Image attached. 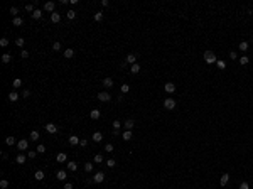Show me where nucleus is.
<instances>
[{
    "label": "nucleus",
    "instance_id": "obj_10",
    "mask_svg": "<svg viewBox=\"0 0 253 189\" xmlns=\"http://www.w3.org/2000/svg\"><path fill=\"white\" fill-rule=\"evenodd\" d=\"M66 177H68L66 171H57V172H56V179H57V181H66Z\"/></svg>",
    "mask_w": 253,
    "mask_h": 189
},
{
    "label": "nucleus",
    "instance_id": "obj_16",
    "mask_svg": "<svg viewBox=\"0 0 253 189\" xmlns=\"http://www.w3.org/2000/svg\"><path fill=\"white\" fill-rule=\"evenodd\" d=\"M12 24L15 25V27H20V25H24V19H22V17H14Z\"/></svg>",
    "mask_w": 253,
    "mask_h": 189
},
{
    "label": "nucleus",
    "instance_id": "obj_33",
    "mask_svg": "<svg viewBox=\"0 0 253 189\" xmlns=\"http://www.w3.org/2000/svg\"><path fill=\"white\" fill-rule=\"evenodd\" d=\"M73 56H74V51H73V49H64V57L71 59Z\"/></svg>",
    "mask_w": 253,
    "mask_h": 189
},
{
    "label": "nucleus",
    "instance_id": "obj_38",
    "mask_svg": "<svg viewBox=\"0 0 253 189\" xmlns=\"http://www.w3.org/2000/svg\"><path fill=\"white\" fill-rule=\"evenodd\" d=\"M95 20H96V22H101V20H103V12H96L95 14Z\"/></svg>",
    "mask_w": 253,
    "mask_h": 189
},
{
    "label": "nucleus",
    "instance_id": "obj_23",
    "mask_svg": "<svg viewBox=\"0 0 253 189\" xmlns=\"http://www.w3.org/2000/svg\"><path fill=\"white\" fill-rule=\"evenodd\" d=\"M130 71H132V74H137V73H140V64H138V63H135V64H132V68H130Z\"/></svg>",
    "mask_w": 253,
    "mask_h": 189
},
{
    "label": "nucleus",
    "instance_id": "obj_22",
    "mask_svg": "<svg viewBox=\"0 0 253 189\" xmlns=\"http://www.w3.org/2000/svg\"><path fill=\"white\" fill-rule=\"evenodd\" d=\"M5 144H7L8 147H12V145H17V140L12 137V135H10V137H7V138H5Z\"/></svg>",
    "mask_w": 253,
    "mask_h": 189
},
{
    "label": "nucleus",
    "instance_id": "obj_1",
    "mask_svg": "<svg viewBox=\"0 0 253 189\" xmlns=\"http://www.w3.org/2000/svg\"><path fill=\"white\" fill-rule=\"evenodd\" d=\"M204 61L208 63V64H214L218 61V57H216V54H214L213 51H206L204 52Z\"/></svg>",
    "mask_w": 253,
    "mask_h": 189
},
{
    "label": "nucleus",
    "instance_id": "obj_56",
    "mask_svg": "<svg viewBox=\"0 0 253 189\" xmlns=\"http://www.w3.org/2000/svg\"><path fill=\"white\" fill-rule=\"evenodd\" d=\"M108 4H110L108 0H101V7H108Z\"/></svg>",
    "mask_w": 253,
    "mask_h": 189
},
{
    "label": "nucleus",
    "instance_id": "obj_53",
    "mask_svg": "<svg viewBox=\"0 0 253 189\" xmlns=\"http://www.w3.org/2000/svg\"><path fill=\"white\" fill-rule=\"evenodd\" d=\"M240 189H250L248 182H241V184H240Z\"/></svg>",
    "mask_w": 253,
    "mask_h": 189
},
{
    "label": "nucleus",
    "instance_id": "obj_25",
    "mask_svg": "<svg viewBox=\"0 0 253 189\" xmlns=\"http://www.w3.org/2000/svg\"><path fill=\"white\" fill-rule=\"evenodd\" d=\"M19 96H20V95L17 91H12L10 95H8V100H10V101H17V100H19Z\"/></svg>",
    "mask_w": 253,
    "mask_h": 189
},
{
    "label": "nucleus",
    "instance_id": "obj_26",
    "mask_svg": "<svg viewBox=\"0 0 253 189\" xmlns=\"http://www.w3.org/2000/svg\"><path fill=\"white\" fill-rule=\"evenodd\" d=\"M41 17H42V10H39V8H36V10H34L32 12V19H41Z\"/></svg>",
    "mask_w": 253,
    "mask_h": 189
},
{
    "label": "nucleus",
    "instance_id": "obj_41",
    "mask_svg": "<svg viewBox=\"0 0 253 189\" xmlns=\"http://www.w3.org/2000/svg\"><path fill=\"white\" fill-rule=\"evenodd\" d=\"M216 66H218V68H219V69H225V68H226L225 61H221V59H218V61H216Z\"/></svg>",
    "mask_w": 253,
    "mask_h": 189
},
{
    "label": "nucleus",
    "instance_id": "obj_21",
    "mask_svg": "<svg viewBox=\"0 0 253 189\" xmlns=\"http://www.w3.org/2000/svg\"><path fill=\"white\" fill-rule=\"evenodd\" d=\"M127 63H128V64H135L137 63V54H128V56H127Z\"/></svg>",
    "mask_w": 253,
    "mask_h": 189
},
{
    "label": "nucleus",
    "instance_id": "obj_31",
    "mask_svg": "<svg viewBox=\"0 0 253 189\" xmlns=\"http://www.w3.org/2000/svg\"><path fill=\"white\" fill-rule=\"evenodd\" d=\"M248 63H250V57H248V56H241V57H240V64H241V66H246Z\"/></svg>",
    "mask_w": 253,
    "mask_h": 189
},
{
    "label": "nucleus",
    "instance_id": "obj_27",
    "mask_svg": "<svg viewBox=\"0 0 253 189\" xmlns=\"http://www.w3.org/2000/svg\"><path fill=\"white\" fill-rule=\"evenodd\" d=\"M240 51L241 52L248 51V42H246V41H241V42H240Z\"/></svg>",
    "mask_w": 253,
    "mask_h": 189
},
{
    "label": "nucleus",
    "instance_id": "obj_52",
    "mask_svg": "<svg viewBox=\"0 0 253 189\" xmlns=\"http://www.w3.org/2000/svg\"><path fill=\"white\" fill-rule=\"evenodd\" d=\"M229 57H231V59H238V52L231 51V52H229Z\"/></svg>",
    "mask_w": 253,
    "mask_h": 189
},
{
    "label": "nucleus",
    "instance_id": "obj_42",
    "mask_svg": "<svg viewBox=\"0 0 253 189\" xmlns=\"http://www.w3.org/2000/svg\"><path fill=\"white\" fill-rule=\"evenodd\" d=\"M37 152H39V154H44L46 152V145L39 144V145H37Z\"/></svg>",
    "mask_w": 253,
    "mask_h": 189
},
{
    "label": "nucleus",
    "instance_id": "obj_4",
    "mask_svg": "<svg viewBox=\"0 0 253 189\" xmlns=\"http://www.w3.org/2000/svg\"><path fill=\"white\" fill-rule=\"evenodd\" d=\"M44 10H46V12L54 14V12H56V4H54V2H46V4H44Z\"/></svg>",
    "mask_w": 253,
    "mask_h": 189
},
{
    "label": "nucleus",
    "instance_id": "obj_20",
    "mask_svg": "<svg viewBox=\"0 0 253 189\" xmlns=\"http://www.w3.org/2000/svg\"><path fill=\"white\" fill-rule=\"evenodd\" d=\"M56 161L57 162H66V161H68V155H66L64 152H61V154H57V155H56Z\"/></svg>",
    "mask_w": 253,
    "mask_h": 189
},
{
    "label": "nucleus",
    "instance_id": "obj_15",
    "mask_svg": "<svg viewBox=\"0 0 253 189\" xmlns=\"http://www.w3.org/2000/svg\"><path fill=\"white\" fill-rule=\"evenodd\" d=\"M27 159H29V157H25L24 154H19V155L15 157V162H17V164H25V161H27Z\"/></svg>",
    "mask_w": 253,
    "mask_h": 189
},
{
    "label": "nucleus",
    "instance_id": "obj_28",
    "mask_svg": "<svg viewBox=\"0 0 253 189\" xmlns=\"http://www.w3.org/2000/svg\"><path fill=\"white\" fill-rule=\"evenodd\" d=\"M93 162H96V164H103V155H101V154H96V155L93 157Z\"/></svg>",
    "mask_w": 253,
    "mask_h": 189
},
{
    "label": "nucleus",
    "instance_id": "obj_58",
    "mask_svg": "<svg viewBox=\"0 0 253 189\" xmlns=\"http://www.w3.org/2000/svg\"><path fill=\"white\" fill-rule=\"evenodd\" d=\"M251 39H253V36H251Z\"/></svg>",
    "mask_w": 253,
    "mask_h": 189
},
{
    "label": "nucleus",
    "instance_id": "obj_19",
    "mask_svg": "<svg viewBox=\"0 0 253 189\" xmlns=\"http://www.w3.org/2000/svg\"><path fill=\"white\" fill-rule=\"evenodd\" d=\"M44 176H46V174H44V171H36V174H34V177H36V181H42V179H44Z\"/></svg>",
    "mask_w": 253,
    "mask_h": 189
},
{
    "label": "nucleus",
    "instance_id": "obj_17",
    "mask_svg": "<svg viewBox=\"0 0 253 189\" xmlns=\"http://www.w3.org/2000/svg\"><path fill=\"white\" fill-rule=\"evenodd\" d=\"M10 61H12V54H10V52H5V54H2V63H5V64H7V63H10Z\"/></svg>",
    "mask_w": 253,
    "mask_h": 189
},
{
    "label": "nucleus",
    "instance_id": "obj_18",
    "mask_svg": "<svg viewBox=\"0 0 253 189\" xmlns=\"http://www.w3.org/2000/svg\"><path fill=\"white\" fill-rule=\"evenodd\" d=\"M101 83H103L105 88H112V86H113V79H112V78H105Z\"/></svg>",
    "mask_w": 253,
    "mask_h": 189
},
{
    "label": "nucleus",
    "instance_id": "obj_48",
    "mask_svg": "<svg viewBox=\"0 0 253 189\" xmlns=\"http://www.w3.org/2000/svg\"><path fill=\"white\" fill-rule=\"evenodd\" d=\"M10 14L17 17V14H19V8H17V7H10Z\"/></svg>",
    "mask_w": 253,
    "mask_h": 189
},
{
    "label": "nucleus",
    "instance_id": "obj_14",
    "mask_svg": "<svg viewBox=\"0 0 253 189\" xmlns=\"http://www.w3.org/2000/svg\"><path fill=\"white\" fill-rule=\"evenodd\" d=\"M164 89H165L167 93H174V91H176V85H174V83H165Z\"/></svg>",
    "mask_w": 253,
    "mask_h": 189
},
{
    "label": "nucleus",
    "instance_id": "obj_11",
    "mask_svg": "<svg viewBox=\"0 0 253 189\" xmlns=\"http://www.w3.org/2000/svg\"><path fill=\"white\" fill-rule=\"evenodd\" d=\"M46 130H47V132L52 135V133H56V132H57V125H54V123H47V125H46Z\"/></svg>",
    "mask_w": 253,
    "mask_h": 189
},
{
    "label": "nucleus",
    "instance_id": "obj_32",
    "mask_svg": "<svg viewBox=\"0 0 253 189\" xmlns=\"http://www.w3.org/2000/svg\"><path fill=\"white\" fill-rule=\"evenodd\" d=\"M12 86L14 88H20V86H22V79H20V78H15V79L12 81Z\"/></svg>",
    "mask_w": 253,
    "mask_h": 189
},
{
    "label": "nucleus",
    "instance_id": "obj_6",
    "mask_svg": "<svg viewBox=\"0 0 253 189\" xmlns=\"http://www.w3.org/2000/svg\"><path fill=\"white\" fill-rule=\"evenodd\" d=\"M93 181L96 182V184H100V182H103V181H105V174H103V172H96L95 176H93Z\"/></svg>",
    "mask_w": 253,
    "mask_h": 189
},
{
    "label": "nucleus",
    "instance_id": "obj_46",
    "mask_svg": "<svg viewBox=\"0 0 253 189\" xmlns=\"http://www.w3.org/2000/svg\"><path fill=\"white\" fill-rule=\"evenodd\" d=\"M25 10H27V12H34L36 8H34V5H32V4H27V5H25Z\"/></svg>",
    "mask_w": 253,
    "mask_h": 189
},
{
    "label": "nucleus",
    "instance_id": "obj_43",
    "mask_svg": "<svg viewBox=\"0 0 253 189\" xmlns=\"http://www.w3.org/2000/svg\"><path fill=\"white\" fill-rule=\"evenodd\" d=\"M113 150H115V149H113V145L112 144H106V145H105V152H113Z\"/></svg>",
    "mask_w": 253,
    "mask_h": 189
},
{
    "label": "nucleus",
    "instance_id": "obj_40",
    "mask_svg": "<svg viewBox=\"0 0 253 189\" xmlns=\"http://www.w3.org/2000/svg\"><path fill=\"white\" fill-rule=\"evenodd\" d=\"M52 51H61V42L59 41H56V42L52 44Z\"/></svg>",
    "mask_w": 253,
    "mask_h": 189
},
{
    "label": "nucleus",
    "instance_id": "obj_2",
    "mask_svg": "<svg viewBox=\"0 0 253 189\" xmlns=\"http://www.w3.org/2000/svg\"><path fill=\"white\" fill-rule=\"evenodd\" d=\"M164 108L165 110H174L176 108V100H174V98H165L164 100Z\"/></svg>",
    "mask_w": 253,
    "mask_h": 189
},
{
    "label": "nucleus",
    "instance_id": "obj_55",
    "mask_svg": "<svg viewBox=\"0 0 253 189\" xmlns=\"http://www.w3.org/2000/svg\"><path fill=\"white\" fill-rule=\"evenodd\" d=\"M22 96H24V98H29V96H31V91H29V89H24V93H22Z\"/></svg>",
    "mask_w": 253,
    "mask_h": 189
},
{
    "label": "nucleus",
    "instance_id": "obj_29",
    "mask_svg": "<svg viewBox=\"0 0 253 189\" xmlns=\"http://www.w3.org/2000/svg\"><path fill=\"white\" fill-rule=\"evenodd\" d=\"M133 125H135V122H133V120H125V128H127V130H132Z\"/></svg>",
    "mask_w": 253,
    "mask_h": 189
},
{
    "label": "nucleus",
    "instance_id": "obj_8",
    "mask_svg": "<svg viewBox=\"0 0 253 189\" xmlns=\"http://www.w3.org/2000/svg\"><path fill=\"white\" fill-rule=\"evenodd\" d=\"M89 117H91V120H98V118L101 117V113H100V110H96V108H93L91 112H89Z\"/></svg>",
    "mask_w": 253,
    "mask_h": 189
},
{
    "label": "nucleus",
    "instance_id": "obj_57",
    "mask_svg": "<svg viewBox=\"0 0 253 189\" xmlns=\"http://www.w3.org/2000/svg\"><path fill=\"white\" fill-rule=\"evenodd\" d=\"M64 189H73V184H71V182H66V184H64Z\"/></svg>",
    "mask_w": 253,
    "mask_h": 189
},
{
    "label": "nucleus",
    "instance_id": "obj_3",
    "mask_svg": "<svg viewBox=\"0 0 253 189\" xmlns=\"http://www.w3.org/2000/svg\"><path fill=\"white\" fill-rule=\"evenodd\" d=\"M17 149H19L20 152L27 150V149H29V140H27V138H22V140H19V142H17Z\"/></svg>",
    "mask_w": 253,
    "mask_h": 189
},
{
    "label": "nucleus",
    "instance_id": "obj_51",
    "mask_svg": "<svg viewBox=\"0 0 253 189\" xmlns=\"http://www.w3.org/2000/svg\"><path fill=\"white\" fill-rule=\"evenodd\" d=\"M27 157H29V159H34V157H36V150H29Z\"/></svg>",
    "mask_w": 253,
    "mask_h": 189
},
{
    "label": "nucleus",
    "instance_id": "obj_50",
    "mask_svg": "<svg viewBox=\"0 0 253 189\" xmlns=\"http://www.w3.org/2000/svg\"><path fill=\"white\" fill-rule=\"evenodd\" d=\"M20 57H22V59H27V57H29V52H27V51L24 49V51L20 52Z\"/></svg>",
    "mask_w": 253,
    "mask_h": 189
},
{
    "label": "nucleus",
    "instance_id": "obj_44",
    "mask_svg": "<svg viewBox=\"0 0 253 189\" xmlns=\"http://www.w3.org/2000/svg\"><path fill=\"white\" fill-rule=\"evenodd\" d=\"M68 19H76V12H74V10H68Z\"/></svg>",
    "mask_w": 253,
    "mask_h": 189
},
{
    "label": "nucleus",
    "instance_id": "obj_39",
    "mask_svg": "<svg viewBox=\"0 0 253 189\" xmlns=\"http://www.w3.org/2000/svg\"><path fill=\"white\" fill-rule=\"evenodd\" d=\"M0 46H2V47H7L8 46V39L7 37H2V39H0Z\"/></svg>",
    "mask_w": 253,
    "mask_h": 189
},
{
    "label": "nucleus",
    "instance_id": "obj_37",
    "mask_svg": "<svg viewBox=\"0 0 253 189\" xmlns=\"http://www.w3.org/2000/svg\"><path fill=\"white\" fill-rule=\"evenodd\" d=\"M8 187V181L7 179H2V181H0V189H7Z\"/></svg>",
    "mask_w": 253,
    "mask_h": 189
},
{
    "label": "nucleus",
    "instance_id": "obj_34",
    "mask_svg": "<svg viewBox=\"0 0 253 189\" xmlns=\"http://www.w3.org/2000/svg\"><path fill=\"white\" fill-rule=\"evenodd\" d=\"M122 137H123V140H130V138H132V130H127Z\"/></svg>",
    "mask_w": 253,
    "mask_h": 189
},
{
    "label": "nucleus",
    "instance_id": "obj_30",
    "mask_svg": "<svg viewBox=\"0 0 253 189\" xmlns=\"http://www.w3.org/2000/svg\"><path fill=\"white\" fill-rule=\"evenodd\" d=\"M68 169L71 171V172H74V171H78V164L76 162H68Z\"/></svg>",
    "mask_w": 253,
    "mask_h": 189
},
{
    "label": "nucleus",
    "instance_id": "obj_47",
    "mask_svg": "<svg viewBox=\"0 0 253 189\" xmlns=\"http://www.w3.org/2000/svg\"><path fill=\"white\" fill-rule=\"evenodd\" d=\"M120 127H122V123H120L118 120H115V122H113V128H115V130H120Z\"/></svg>",
    "mask_w": 253,
    "mask_h": 189
},
{
    "label": "nucleus",
    "instance_id": "obj_7",
    "mask_svg": "<svg viewBox=\"0 0 253 189\" xmlns=\"http://www.w3.org/2000/svg\"><path fill=\"white\" fill-rule=\"evenodd\" d=\"M68 142H69V145H78L81 142V138L78 137V135H69V140Z\"/></svg>",
    "mask_w": 253,
    "mask_h": 189
},
{
    "label": "nucleus",
    "instance_id": "obj_5",
    "mask_svg": "<svg viewBox=\"0 0 253 189\" xmlns=\"http://www.w3.org/2000/svg\"><path fill=\"white\" fill-rule=\"evenodd\" d=\"M98 100L100 101H110L112 100V95H110L108 91H101V93H98Z\"/></svg>",
    "mask_w": 253,
    "mask_h": 189
},
{
    "label": "nucleus",
    "instance_id": "obj_24",
    "mask_svg": "<svg viewBox=\"0 0 253 189\" xmlns=\"http://www.w3.org/2000/svg\"><path fill=\"white\" fill-rule=\"evenodd\" d=\"M228 181H229V176H228V174H223V176H221L219 184H221V186H226V184H228Z\"/></svg>",
    "mask_w": 253,
    "mask_h": 189
},
{
    "label": "nucleus",
    "instance_id": "obj_45",
    "mask_svg": "<svg viewBox=\"0 0 253 189\" xmlns=\"http://www.w3.org/2000/svg\"><path fill=\"white\" fill-rule=\"evenodd\" d=\"M24 42H25V41H24V39H22V37H19V39H17V41H15V44H17V46H19V47H24Z\"/></svg>",
    "mask_w": 253,
    "mask_h": 189
},
{
    "label": "nucleus",
    "instance_id": "obj_49",
    "mask_svg": "<svg viewBox=\"0 0 253 189\" xmlns=\"http://www.w3.org/2000/svg\"><path fill=\"white\" fill-rule=\"evenodd\" d=\"M130 91V86L128 85H122V93H128Z\"/></svg>",
    "mask_w": 253,
    "mask_h": 189
},
{
    "label": "nucleus",
    "instance_id": "obj_36",
    "mask_svg": "<svg viewBox=\"0 0 253 189\" xmlns=\"http://www.w3.org/2000/svg\"><path fill=\"white\" fill-rule=\"evenodd\" d=\"M105 162H106L108 167H115V165H117V161H115V159H108V161H105Z\"/></svg>",
    "mask_w": 253,
    "mask_h": 189
},
{
    "label": "nucleus",
    "instance_id": "obj_54",
    "mask_svg": "<svg viewBox=\"0 0 253 189\" xmlns=\"http://www.w3.org/2000/svg\"><path fill=\"white\" fill-rule=\"evenodd\" d=\"M79 145H81V147H86V145H88V140H86V138H81Z\"/></svg>",
    "mask_w": 253,
    "mask_h": 189
},
{
    "label": "nucleus",
    "instance_id": "obj_35",
    "mask_svg": "<svg viewBox=\"0 0 253 189\" xmlns=\"http://www.w3.org/2000/svg\"><path fill=\"white\" fill-rule=\"evenodd\" d=\"M84 171H86V172H91L93 171V162H86V164H84Z\"/></svg>",
    "mask_w": 253,
    "mask_h": 189
},
{
    "label": "nucleus",
    "instance_id": "obj_9",
    "mask_svg": "<svg viewBox=\"0 0 253 189\" xmlns=\"http://www.w3.org/2000/svg\"><path fill=\"white\" fill-rule=\"evenodd\" d=\"M39 137H41V135H39L37 130H32V132L29 133V140H32V142H37V140H39Z\"/></svg>",
    "mask_w": 253,
    "mask_h": 189
},
{
    "label": "nucleus",
    "instance_id": "obj_12",
    "mask_svg": "<svg viewBox=\"0 0 253 189\" xmlns=\"http://www.w3.org/2000/svg\"><path fill=\"white\" fill-rule=\"evenodd\" d=\"M91 138H93V142H101V140H103V133H101V132H95L91 135Z\"/></svg>",
    "mask_w": 253,
    "mask_h": 189
},
{
    "label": "nucleus",
    "instance_id": "obj_13",
    "mask_svg": "<svg viewBox=\"0 0 253 189\" xmlns=\"http://www.w3.org/2000/svg\"><path fill=\"white\" fill-rule=\"evenodd\" d=\"M59 20H61V14H59V12L51 14V22H52V24H57Z\"/></svg>",
    "mask_w": 253,
    "mask_h": 189
}]
</instances>
